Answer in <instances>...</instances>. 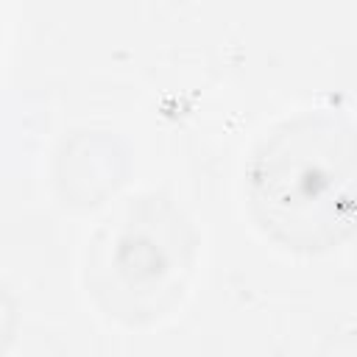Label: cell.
I'll return each instance as SVG.
<instances>
[{
    "label": "cell",
    "mask_w": 357,
    "mask_h": 357,
    "mask_svg": "<svg viewBox=\"0 0 357 357\" xmlns=\"http://www.w3.org/2000/svg\"><path fill=\"white\" fill-rule=\"evenodd\" d=\"M354 126L340 109H304L279 120L245 162L254 223L290 251H326L354 229Z\"/></svg>",
    "instance_id": "1"
},
{
    "label": "cell",
    "mask_w": 357,
    "mask_h": 357,
    "mask_svg": "<svg viewBox=\"0 0 357 357\" xmlns=\"http://www.w3.org/2000/svg\"><path fill=\"white\" fill-rule=\"evenodd\" d=\"M195 245V226L173 198L131 195L89 240L84 268L89 296L123 324H151L184 296Z\"/></svg>",
    "instance_id": "2"
}]
</instances>
